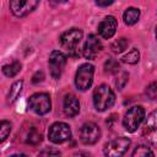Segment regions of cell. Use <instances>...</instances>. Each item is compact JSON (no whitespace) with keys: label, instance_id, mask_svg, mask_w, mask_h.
I'll list each match as a JSON object with an SVG mask.
<instances>
[{"label":"cell","instance_id":"obj_1","mask_svg":"<svg viewBox=\"0 0 157 157\" xmlns=\"http://www.w3.org/2000/svg\"><path fill=\"white\" fill-rule=\"evenodd\" d=\"M82 36L83 34L80 28H70L60 36L59 43H60L61 48L67 53L69 56L77 58L81 54L80 43L82 39Z\"/></svg>","mask_w":157,"mask_h":157},{"label":"cell","instance_id":"obj_2","mask_svg":"<svg viewBox=\"0 0 157 157\" xmlns=\"http://www.w3.org/2000/svg\"><path fill=\"white\" fill-rule=\"evenodd\" d=\"M115 102V94L108 85H101L93 91V104L98 112H104Z\"/></svg>","mask_w":157,"mask_h":157},{"label":"cell","instance_id":"obj_3","mask_svg":"<svg viewBox=\"0 0 157 157\" xmlns=\"http://www.w3.org/2000/svg\"><path fill=\"white\" fill-rule=\"evenodd\" d=\"M145 119V109L141 105L131 107L123 118V125L126 131L134 132Z\"/></svg>","mask_w":157,"mask_h":157},{"label":"cell","instance_id":"obj_4","mask_svg":"<svg viewBox=\"0 0 157 157\" xmlns=\"http://www.w3.org/2000/svg\"><path fill=\"white\" fill-rule=\"evenodd\" d=\"M93 74H94V67L92 64H82L77 71H76V76H75V85L80 91H86L91 87L92 82H93Z\"/></svg>","mask_w":157,"mask_h":157},{"label":"cell","instance_id":"obj_5","mask_svg":"<svg viewBox=\"0 0 157 157\" xmlns=\"http://www.w3.org/2000/svg\"><path fill=\"white\" fill-rule=\"evenodd\" d=\"M28 107L32 112H34L38 115L47 114L52 108V102H50L49 94L44 93V92L32 94L28 99Z\"/></svg>","mask_w":157,"mask_h":157},{"label":"cell","instance_id":"obj_6","mask_svg":"<svg viewBox=\"0 0 157 157\" xmlns=\"http://www.w3.org/2000/svg\"><path fill=\"white\" fill-rule=\"evenodd\" d=\"M130 144H131L130 139L125 136H119L107 142L103 148V152L105 156H109V157H119L126 152Z\"/></svg>","mask_w":157,"mask_h":157},{"label":"cell","instance_id":"obj_7","mask_svg":"<svg viewBox=\"0 0 157 157\" xmlns=\"http://www.w3.org/2000/svg\"><path fill=\"white\" fill-rule=\"evenodd\" d=\"M48 137L53 144H63L71 137V129L66 123H54L48 130Z\"/></svg>","mask_w":157,"mask_h":157},{"label":"cell","instance_id":"obj_8","mask_svg":"<svg viewBox=\"0 0 157 157\" xmlns=\"http://www.w3.org/2000/svg\"><path fill=\"white\" fill-rule=\"evenodd\" d=\"M48 65L50 70V75L53 78H60L64 67L66 65V55L60 50H53L48 59Z\"/></svg>","mask_w":157,"mask_h":157},{"label":"cell","instance_id":"obj_9","mask_svg":"<svg viewBox=\"0 0 157 157\" xmlns=\"http://www.w3.org/2000/svg\"><path fill=\"white\" fill-rule=\"evenodd\" d=\"M39 0H9L10 10L16 17H23L31 13L38 5Z\"/></svg>","mask_w":157,"mask_h":157},{"label":"cell","instance_id":"obj_10","mask_svg":"<svg viewBox=\"0 0 157 157\" xmlns=\"http://www.w3.org/2000/svg\"><path fill=\"white\" fill-rule=\"evenodd\" d=\"M80 139L85 145H93L101 139V129L97 124L88 121L80 129Z\"/></svg>","mask_w":157,"mask_h":157},{"label":"cell","instance_id":"obj_11","mask_svg":"<svg viewBox=\"0 0 157 157\" xmlns=\"http://www.w3.org/2000/svg\"><path fill=\"white\" fill-rule=\"evenodd\" d=\"M142 136L150 144L157 145V109L146 118L142 126Z\"/></svg>","mask_w":157,"mask_h":157},{"label":"cell","instance_id":"obj_12","mask_svg":"<svg viewBox=\"0 0 157 157\" xmlns=\"http://www.w3.org/2000/svg\"><path fill=\"white\" fill-rule=\"evenodd\" d=\"M102 50V43L101 40L94 36V34H90L83 44L82 48V55L86 59H94L99 52Z\"/></svg>","mask_w":157,"mask_h":157},{"label":"cell","instance_id":"obj_13","mask_svg":"<svg viewBox=\"0 0 157 157\" xmlns=\"http://www.w3.org/2000/svg\"><path fill=\"white\" fill-rule=\"evenodd\" d=\"M117 27H118V22L115 20V17L114 16H107V17H104L99 22V25H98V33H99V36L102 38L109 39V38H112L115 34Z\"/></svg>","mask_w":157,"mask_h":157},{"label":"cell","instance_id":"obj_14","mask_svg":"<svg viewBox=\"0 0 157 157\" xmlns=\"http://www.w3.org/2000/svg\"><path fill=\"white\" fill-rule=\"evenodd\" d=\"M63 110H64L65 115L69 117V118H72V117L77 115L78 112H80V102H78V99L74 94L65 96L64 103H63Z\"/></svg>","mask_w":157,"mask_h":157},{"label":"cell","instance_id":"obj_15","mask_svg":"<svg viewBox=\"0 0 157 157\" xmlns=\"http://www.w3.org/2000/svg\"><path fill=\"white\" fill-rule=\"evenodd\" d=\"M139 18H140V10L136 7H128L123 13V20L128 26L135 25L139 21Z\"/></svg>","mask_w":157,"mask_h":157},{"label":"cell","instance_id":"obj_16","mask_svg":"<svg viewBox=\"0 0 157 157\" xmlns=\"http://www.w3.org/2000/svg\"><path fill=\"white\" fill-rule=\"evenodd\" d=\"M42 137H43V136H42V132L38 131L37 128L32 126V128L28 129V131H27V134H26L25 141H26L28 145L36 146V145H38V144L42 142Z\"/></svg>","mask_w":157,"mask_h":157},{"label":"cell","instance_id":"obj_17","mask_svg":"<svg viewBox=\"0 0 157 157\" xmlns=\"http://www.w3.org/2000/svg\"><path fill=\"white\" fill-rule=\"evenodd\" d=\"M21 71V63L17 60H13L12 63H9L2 66V72L7 77H13Z\"/></svg>","mask_w":157,"mask_h":157},{"label":"cell","instance_id":"obj_18","mask_svg":"<svg viewBox=\"0 0 157 157\" xmlns=\"http://www.w3.org/2000/svg\"><path fill=\"white\" fill-rule=\"evenodd\" d=\"M22 87H23V81L22 80L16 81L15 83H12V86L10 88V92L7 94V101L10 103H12V102H15L17 99V97L20 96V93L22 91Z\"/></svg>","mask_w":157,"mask_h":157},{"label":"cell","instance_id":"obj_19","mask_svg":"<svg viewBox=\"0 0 157 157\" xmlns=\"http://www.w3.org/2000/svg\"><path fill=\"white\" fill-rule=\"evenodd\" d=\"M139 60H140V52H139L136 48H132V49L129 50L126 54H124L123 58H121V61H123V63H125V64H131V65L139 63Z\"/></svg>","mask_w":157,"mask_h":157},{"label":"cell","instance_id":"obj_20","mask_svg":"<svg viewBox=\"0 0 157 157\" xmlns=\"http://www.w3.org/2000/svg\"><path fill=\"white\" fill-rule=\"evenodd\" d=\"M128 45H129V40H128V38L121 37V38H118L117 40H114V42L112 43L110 49L113 50V53L119 54V53H123V52L128 48Z\"/></svg>","mask_w":157,"mask_h":157},{"label":"cell","instance_id":"obj_21","mask_svg":"<svg viewBox=\"0 0 157 157\" xmlns=\"http://www.w3.org/2000/svg\"><path fill=\"white\" fill-rule=\"evenodd\" d=\"M11 132V123L7 120H2L0 123V142H4Z\"/></svg>","mask_w":157,"mask_h":157},{"label":"cell","instance_id":"obj_22","mask_svg":"<svg viewBox=\"0 0 157 157\" xmlns=\"http://www.w3.org/2000/svg\"><path fill=\"white\" fill-rule=\"evenodd\" d=\"M104 71L108 72V74H117V72H119V63L115 59L109 58L104 63Z\"/></svg>","mask_w":157,"mask_h":157},{"label":"cell","instance_id":"obj_23","mask_svg":"<svg viewBox=\"0 0 157 157\" xmlns=\"http://www.w3.org/2000/svg\"><path fill=\"white\" fill-rule=\"evenodd\" d=\"M134 157H145V156H153L155 153H153V151L150 148V147H147V146H145V145H140V146H137L134 151H132V153H131Z\"/></svg>","mask_w":157,"mask_h":157},{"label":"cell","instance_id":"obj_24","mask_svg":"<svg viewBox=\"0 0 157 157\" xmlns=\"http://www.w3.org/2000/svg\"><path fill=\"white\" fill-rule=\"evenodd\" d=\"M128 77H129V75L126 72H121L119 75V78H117V81H115V85H117V87L119 90H121L125 86V83L128 82Z\"/></svg>","mask_w":157,"mask_h":157},{"label":"cell","instance_id":"obj_25","mask_svg":"<svg viewBox=\"0 0 157 157\" xmlns=\"http://www.w3.org/2000/svg\"><path fill=\"white\" fill-rule=\"evenodd\" d=\"M114 2V0H96V5L101 6V7H107L110 6Z\"/></svg>","mask_w":157,"mask_h":157},{"label":"cell","instance_id":"obj_26","mask_svg":"<svg viewBox=\"0 0 157 157\" xmlns=\"http://www.w3.org/2000/svg\"><path fill=\"white\" fill-rule=\"evenodd\" d=\"M43 78H44V75H43V72H42V71H38V72H36V75L33 76V78H32V82H33V83H38V82L43 81Z\"/></svg>","mask_w":157,"mask_h":157},{"label":"cell","instance_id":"obj_27","mask_svg":"<svg viewBox=\"0 0 157 157\" xmlns=\"http://www.w3.org/2000/svg\"><path fill=\"white\" fill-rule=\"evenodd\" d=\"M39 155H42V156H44V155H60V152L59 151H54V150H44Z\"/></svg>","mask_w":157,"mask_h":157},{"label":"cell","instance_id":"obj_28","mask_svg":"<svg viewBox=\"0 0 157 157\" xmlns=\"http://www.w3.org/2000/svg\"><path fill=\"white\" fill-rule=\"evenodd\" d=\"M156 39H157V26H156Z\"/></svg>","mask_w":157,"mask_h":157}]
</instances>
